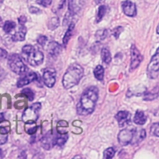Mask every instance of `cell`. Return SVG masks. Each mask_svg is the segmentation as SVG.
<instances>
[{
    "mask_svg": "<svg viewBox=\"0 0 159 159\" xmlns=\"http://www.w3.org/2000/svg\"><path fill=\"white\" fill-rule=\"evenodd\" d=\"M98 98V89L96 86L88 88L82 94L76 106L78 114L82 116L92 113L95 108Z\"/></svg>",
    "mask_w": 159,
    "mask_h": 159,
    "instance_id": "obj_1",
    "label": "cell"
},
{
    "mask_svg": "<svg viewBox=\"0 0 159 159\" xmlns=\"http://www.w3.org/2000/svg\"><path fill=\"white\" fill-rule=\"evenodd\" d=\"M83 68L80 65H71L63 75L62 83L65 88L70 89L76 85L83 76Z\"/></svg>",
    "mask_w": 159,
    "mask_h": 159,
    "instance_id": "obj_2",
    "label": "cell"
},
{
    "mask_svg": "<svg viewBox=\"0 0 159 159\" xmlns=\"http://www.w3.org/2000/svg\"><path fill=\"white\" fill-rule=\"evenodd\" d=\"M22 58L32 66H39L43 61V54L35 47L25 45L22 48Z\"/></svg>",
    "mask_w": 159,
    "mask_h": 159,
    "instance_id": "obj_3",
    "label": "cell"
},
{
    "mask_svg": "<svg viewBox=\"0 0 159 159\" xmlns=\"http://www.w3.org/2000/svg\"><path fill=\"white\" fill-rule=\"evenodd\" d=\"M7 63L11 70L17 75H22L27 71V67L17 54L9 55L7 58Z\"/></svg>",
    "mask_w": 159,
    "mask_h": 159,
    "instance_id": "obj_4",
    "label": "cell"
},
{
    "mask_svg": "<svg viewBox=\"0 0 159 159\" xmlns=\"http://www.w3.org/2000/svg\"><path fill=\"white\" fill-rule=\"evenodd\" d=\"M41 108V104L39 102L33 104L30 107L27 108L22 114V119L25 122H35L39 117V112Z\"/></svg>",
    "mask_w": 159,
    "mask_h": 159,
    "instance_id": "obj_5",
    "label": "cell"
},
{
    "mask_svg": "<svg viewBox=\"0 0 159 159\" xmlns=\"http://www.w3.org/2000/svg\"><path fill=\"white\" fill-rule=\"evenodd\" d=\"M159 73V47L152 57L147 66V74L150 78L155 79Z\"/></svg>",
    "mask_w": 159,
    "mask_h": 159,
    "instance_id": "obj_6",
    "label": "cell"
},
{
    "mask_svg": "<svg viewBox=\"0 0 159 159\" xmlns=\"http://www.w3.org/2000/svg\"><path fill=\"white\" fill-rule=\"evenodd\" d=\"M130 70L132 71L136 69L142 60V56L135 45L130 48Z\"/></svg>",
    "mask_w": 159,
    "mask_h": 159,
    "instance_id": "obj_7",
    "label": "cell"
},
{
    "mask_svg": "<svg viewBox=\"0 0 159 159\" xmlns=\"http://www.w3.org/2000/svg\"><path fill=\"white\" fill-rule=\"evenodd\" d=\"M134 130V129H125L119 132L118 135V141L120 145L122 146H125L131 143Z\"/></svg>",
    "mask_w": 159,
    "mask_h": 159,
    "instance_id": "obj_8",
    "label": "cell"
},
{
    "mask_svg": "<svg viewBox=\"0 0 159 159\" xmlns=\"http://www.w3.org/2000/svg\"><path fill=\"white\" fill-rule=\"evenodd\" d=\"M56 71L53 68H47L43 72V81L44 84L48 88L53 86L55 83Z\"/></svg>",
    "mask_w": 159,
    "mask_h": 159,
    "instance_id": "obj_9",
    "label": "cell"
},
{
    "mask_svg": "<svg viewBox=\"0 0 159 159\" xmlns=\"http://www.w3.org/2000/svg\"><path fill=\"white\" fill-rule=\"evenodd\" d=\"M87 0H68V10L75 15L83 8Z\"/></svg>",
    "mask_w": 159,
    "mask_h": 159,
    "instance_id": "obj_10",
    "label": "cell"
},
{
    "mask_svg": "<svg viewBox=\"0 0 159 159\" xmlns=\"http://www.w3.org/2000/svg\"><path fill=\"white\" fill-rule=\"evenodd\" d=\"M123 12L127 16L134 17L137 14L135 4L129 0H125L122 2Z\"/></svg>",
    "mask_w": 159,
    "mask_h": 159,
    "instance_id": "obj_11",
    "label": "cell"
},
{
    "mask_svg": "<svg viewBox=\"0 0 159 159\" xmlns=\"http://www.w3.org/2000/svg\"><path fill=\"white\" fill-rule=\"evenodd\" d=\"M40 143L44 149L50 150L55 145V137H53L50 132H48L41 139Z\"/></svg>",
    "mask_w": 159,
    "mask_h": 159,
    "instance_id": "obj_12",
    "label": "cell"
},
{
    "mask_svg": "<svg viewBox=\"0 0 159 159\" xmlns=\"http://www.w3.org/2000/svg\"><path fill=\"white\" fill-rule=\"evenodd\" d=\"M130 113L126 111H121L117 113L115 118L117 120L119 126L123 127L129 124L130 120Z\"/></svg>",
    "mask_w": 159,
    "mask_h": 159,
    "instance_id": "obj_13",
    "label": "cell"
},
{
    "mask_svg": "<svg viewBox=\"0 0 159 159\" xmlns=\"http://www.w3.org/2000/svg\"><path fill=\"white\" fill-rule=\"evenodd\" d=\"M37 79L38 74L34 72L29 73L19 80V81L17 82V86L18 88H21L35 80H37Z\"/></svg>",
    "mask_w": 159,
    "mask_h": 159,
    "instance_id": "obj_14",
    "label": "cell"
},
{
    "mask_svg": "<svg viewBox=\"0 0 159 159\" xmlns=\"http://www.w3.org/2000/svg\"><path fill=\"white\" fill-rule=\"evenodd\" d=\"M145 137H146V132L143 129H140L139 130L135 129L131 143L135 144V143H139L142 140H143L145 138Z\"/></svg>",
    "mask_w": 159,
    "mask_h": 159,
    "instance_id": "obj_15",
    "label": "cell"
},
{
    "mask_svg": "<svg viewBox=\"0 0 159 159\" xmlns=\"http://www.w3.org/2000/svg\"><path fill=\"white\" fill-rule=\"evenodd\" d=\"M26 32H27V30L24 25H20V27L19 28V30L16 32L14 35H12V40L14 42L24 40Z\"/></svg>",
    "mask_w": 159,
    "mask_h": 159,
    "instance_id": "obj_16",
    "label": "cell"
},
{
    "mask_svg": "<svg viewBox=\"0 0 159 159\" xmlns=\"http://www.w3.org/2000/svg\"><path fill=\"white\" fill-rule=\"evenodd\" d=\"M61 50V46L56 42H51L48 45V52L52 56H57Z\"/></svg>",
    "mask_w": 159,
    "mask_h": 159,
    "instance_id": "obj_17",
    "label": "cell"
},
{
    "mask_svg": "<svg viewBox=\"0 0 159 159\" xmlns=\"http://www.w3.org/2000/svg\"><path fill=\"white\" fill-rule=\"evenodd\" d=\"M147 117L144 112L140 111H137L134 117V123L137 125H143L145 123Z\"/></svg>",
    "mask_w": 159,
    "mask_h": 159,
    "instance_id": "obj_18",
    "label": "cell"
},
{
    "mask_svg": "<svg viewBox=\"0 0 159 159\" xmlns=\"http://www.w3.org/2000/svg\"><path fill=\"white\" fill-rule=\"evenodd\" d=\"M9 128L7 127H0V144L5 143L7 140Z\"/></svg>",
    "mask_w": 159,
    "mask_h": 159,
    "instance_id": "obj_19",
    "label": "cell"
},
{
    "mask_svg": "<svg viewBox=\"0 0 159 159\" xmlns=\"http://www.w3.org/2000/svg\"><path fill=\"white\" fill-rule=\"evenodd\" d=\"M60 25V20L58 17H53L50 19L48 22L47 26L50 30H54Z\"/></svg>",
    "mask_w": 159,
    "mask_h": 159,
    "instance_id": "obj_20",
    "label": "cell"
},
{
    "mask_svg": "<svg viewBox=\"0 0 159 159\" xmlns=\"http://www.w3.org/2000/svg\"><path fill=\"white\" fill-rule=\"evenodd\" d=\"M25 132L30 135L34 134L37 131V125L35 124V122H25Z\"/></svg>",
    "mask_w": 159,
    "mask_h": 159,
    "instance_id": "obj_21",
    "label": "cell"
},
{
    "mask_svg": "<svg viewBox=\"0 0 159 159\" xmlns=\"http://www.w3.org/2000/svg\"><path fill=\"white\" fill-rule=\"evenodd\" d=\"M75 27V23L74 22H71L69 26H68V28L67 29V31L66 32L63 38V43L64 45H66L68 40H70V37H71V35H72V32H73V30Z\"/></svg>",
    "mask_w": 159,
    "mask_h": 159,
    "instance_id": "obj_22",
    "label": "cell"
},
{
    "mask_svg": "<svg viewBox=\"0 0 159 159\" xmlns=\"http://www.w3.org/2000/svg\"><path fill=\"white\" fill-rule=\"evenodd\" d=\"M104 70L101 65H98L94 70V75L98 80H102L104 78Z\"/></svg>",
    "mask_w": 159,
    "mask_h": 159,
    "instance_id": "obj_23",
    "label": "cell"
},
{
    "mask_svg": "<svg viewBox=\"0 0 159 159\" xmlns=\"http://www.w3.org/2000/svg\"><path fill=\"white\" fill-rule=\"evenodd\" d=\"M101 58L103 62L108 64L111 60V55L109 50L107 48H103L101 50Z\"/></svg>",
    "mask_w": 159,
    "mask_h": 159,
    "instance_id": "obj_24",
    "label": "cell"
},
{
    "mask_svg": "<svg viewBox=\"0 0 159 159\" xmlns=\"http://www.w3.org/2000/svg\"><path fill=\"white\" fill-rule=\"evenodd\" d=\"M68 139L67 132L60 133V135L55 137V145L62 146L66 142Z\"/></svg>",
    "mask_w": 159,
    "mask_h": 159,
    "instance_id": "obj_25",
    "label": "cell"
},
{
    "mask_svg": "<svg viewBox=\"0 0 159 159\" xmlns=\"http://www.w3.org/2000/svg\"><path fill=\"white\" fill-rule=\"evenodd\" d=\"M16 27V23L12 20L6 21L3 25V30L6 33L11 32Z\"/></svg>",
    "mask_w": 159,
    "mask_h": 159,
    "instance_id": "obj_26",
    "label": "cell"
},
{
    "mask_svg": "<svg viewBox=\"0 0 159 159\" xmlns=\"http://www.w3.org/2000/svg\"><path fill=\"white\" fill-rule=\"evenodd\" d=\"M106 12V6L101 5L98 8V13H97V16H96V22H99L102 20V19L104 16Z\"/></svg>",
    "mask_w": 159,
    "mask_h": 159,
    "instance_id": "obj_27",
    "label": "cell"
},
{
    "mask_svg": "<svg viewBox=\"0 0 159 159\" xmlns=\"http://www.w3.org/2000/svg\"><path fill=\"white\" fill-rule=\"evenodd\" d=\"M115 154V150L112 147L106 148L103 153V157L104 158H112Z\"/></svg>",
    "mask_w": 159,
    "mask_h": 159,
    "instance_id": "obj_28",
    "label": "cell"
},
{
    "mask_svg": "<svg viewBox=\"0 0 159 159\" xmlns=\"http://www.w3.org/2000/svg\"><path fill=\"white\" fill-rule=\"evenodd\" d=\"M21 93L24 95H25L30 101L34 100V93L30 88H24L21 91Z\"/></svg>",
    "mask_w": 159,
    "mask_h": 159,
    "instance_id": "obj_29",
    "label": "cell"
},
{
    "mask_svg": "<svg viewBox=\"0 0 159 159\" xmlns=\"http://www.w3.org/2000/svg\"><path fill=\"white\" fill-rule=\"evenodd\" d=\"M107 35V31L106 29L99 30L96 33V37L98 40H104Z\"/></svg>",
    "mask_w": 159,
    "mask_h": 159,
    "instance_id": "obj_30",
    "label": "cell"
},
{
    "mask_svg": "<svg viewBox=\"0 0 159 159\" xmlns=\"http://www.w3.org/2000/svg\"><path fill=\"white\" fill-rule=\"evenodd\" d=\"M150 133L152 135L159 137V122L153 123L150 127Z\"/></svg>",
    "mask_w": 159,
    "mask_h": 159,
    "instance_id": "obj_31",
    "label": "cell"
},
{
    "mask_svg": "<svg viewBox=\"0 0 159 159\" xmlns=\"http://www.w3.org/2000/svg\"><path fill=\"white\" fill-rule=\"evenodd\" d=\"M74 14H73L71 12H70V11L67 12L65 16L64 19H63V24L64 25H66L67 24H70L71 22H73L71 20L73 19V16Z\"/></svg>",
    "mask_w": 159,
    "mask_h": 159,
    "instance_id": "obj_32",
    "label": "cell"
},
{
    "mask_svg": "<svg viewBox=\"0 0 159 159\" xmlns=\"http://www.w3.org/2000/svg\"><path fill=\"white\" fill-rule=\"evenodd\" d=\"M158 96V93H148L147 94H144V99L145 100H153L155 98H157Z\"/></svg>",
    "mask_w": 159,
    "mask_h": 159,
    "instance_id": "obj_33",
    "label": "cell"
},
{
    "mask_svg": "<svg viewBox=\"0 0 159 159\" xmlns=\"http://www.w3.org/2000/svg\"><path fill=\"white\" fill-rule=\"evenodd\" d=\"M37 41L39 45H40L42 46H44L47 41V37L45 35H40L37 38Z\"/></svg>",
    "mask_w": 159,
    "mask_h": 159,
    "instance_id": "obj_34",
    "label": "cell"
},
{
    "mask_svg": "<svg viewBox=\"0 0 159 159\" xmlns=\"http://www.w3.org/2000/svg\"><path fill=\"white\" fill-rule=\"evenodd\" d=\"M52 0H37L36 2L43 7H47L52 4Z\"/></svg>",
    "mask_w": 159,
    "mask_h": 159,
    "instance_id": "obj_35",
    "label": "cell"
},
{
    "mask_svg": "<svg viewBox=\"0 0 159 159\" xmlns=\"http://www.w3.org/2000/svg\"><path fill=\"white\" fill-rule=\"evenodd\" d=\"M123 31V27H117L116 28L114 29L113 30H112V34L117 39L119 35L120 34V33Z\"/></svg>",
    "mask_w": 159,
    "mask_h": 159,
    "instance_id": "obj_36",
    "label": "cell"
},
{
    "mask_svg": "<svg viewBox=\"0 0 159 159\" xmlns=\"http://www.w3.org/2000/svg\"><path fill=\"white\" fill-rule=\"evenodd\" d=\"M29 12L31 13V14H39L40 13L42 12L41 10L38 8V7H34V6H31L30 8H29Z\"/></svg>",
    "mask_w": 159,
    "mask_h": 159,
    "instance_id": "obj_37",
    "label": "cell"
},
{
    "mask_svg": "<svg viewBox=\"0 0 159 159\" xmlns=\"http://www.w3.org/2000/svg\"><path fill=\"white\" fill-rule=\"evenodd\" d=\"M7 57V52L3 48H0V61Z\"/></svg>",
    "mask_w": 159,
    "mask_h": 159,
    "instance_id": "obj_38",
    "label": "cell"
},
{
    "mask_svg": "<svg viewBox=\"0 0 159 159\" xmlns=\"http://www.w3.org/2000/svg\"><path fill=\"white\" fill-rule=\"evenodd\" d=\"M18 21L20 25H24V24L27 21V18L24 16H21L19 19H18Z\"/></svg>",
    "mask_w": 159,
    "mask_h": 159,
    "instance_id": "obj_39",
    "label": "cell"
},
{
    "mask_svg": "<svg viewBox=\"0 0 159 159\" xmlns=\"http://www.w3.org/2000/svg\"><path fill=\"white\" fill-rule=\"evenodd\" d=\"M3 69H1V68H0V81L3 78V70H2Z\"/></svg>",
    "mask_w": 159,
    "mask_h": 159,
    "instance_id": "obj_40",
    "label": "cell"
},
{
    "mask_svg": "<svg viewBox=\"0 0 159 159\" xmlns=\"http://www.w3.org/2000/svg\"><path fill=\"white\" fill-rule=\"evenodd\" d=\"M4 120V116L2 113H0V123L3 122Z\"/></svg>",
    "mask_w": 159,
    "mask_h": 159,
    "instance_id": "obj_41",
    "label": "cell"
},
{
    "mask_svg": "<svg viewBox=\"0 0 159 159\" xmlns=\"http://www.w3.org/2000/svg\"><path fill=\"white\" fill-rule=\"evenodd\" d=\"M96 4H101L102 2H103L105 0H94Z\"/></svg>",
    "mask_w": 159,
    "mask_h": 159,
    "instance_id": "obj_42",
    "label": "cell"
},
{
    "mask_svg": "<svg viewBox=\"0 0 159 159\" xmlns=\"http://www.w3.org/2000/svg\"><path fill=\"white\" fill-rule=\"evenodd\" d=\"M157 33L158 34H159V24H158V25H157Z\"/></svg>",
    "mask_w": 159,
    "mask_h": 159,
    "instance_id": "obj_43",
    "label": "cell"
},
{
    "mask_svg": "<svg viewBox=\"0 0 159 159\" xmlns=\"http://www.w3.org/2000/svg\"><path fill=\"white\" fill-rule=\"evenodd\" d=\"M2 2H3V0H0V4H1V3H2Z\"/></svg>",
    "mask_w": 159,
    "mask_h": 159,
    "instance_id": "obj_44",
    "label": "cell"
},
{
    "mask_svg": "<svg viewBox=\"0 0 159 159\" xmlns=\"http://www.w3.org/2000/svg\"><path fill=\"white\" fill-rule=\"evenodd\" d=\"M1 17H0V25H1Z\"/></svg>",
    "mask_w": 159,
    "mask_h": 159,
    "instance_id": "obj_45",
    "label": "cell"
}]
</instances>
